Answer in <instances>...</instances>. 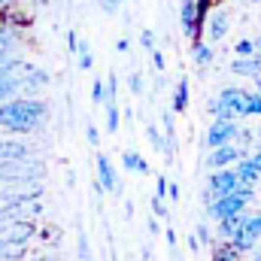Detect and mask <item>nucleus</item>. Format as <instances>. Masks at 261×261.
Here are the masks:
<instances>
[{
  "mask_svg": "<svg viewBox=\"0 0 261 261\" xmlns=\"http://www.w3.org/2000/svg\"><path fill=\"white\" fill-rule=\"evenodd\" d=\"M49 119V103L40 97L15 94L9 100H0V130L9 134H37Z\"/></svg>",
  "mask_w": 261,
  "mask_h": 261,
  "instance_id": "obj_1",
  "label": "nucleus"
},
{
  "mask_svg": "<svg viewBox=\"0 0 261 261\" xmlns=\"http://www.w3.org/2000/svg\"><path fill=\"white\" fill-rule=\"evenodd\" d=\"M46 176V164L37 158H0V186L40 182Z\"/></svg>",
  "mask_w": 261,
  "mask_h": 261,
  "instance_id": "obj_2",
  "label": "nucleus"
},
{
  "mask_svg": "<svg viewBox=\"0 0 261 261\" xmlns=\"http://www.w3.org/2000/svg\"><path fill=\"white\" fill-rule=\"evenodd\" d=\"M252 200H255V186H243V182H240L234 192L213 197V200L206 203V216L219 222V219H225V216H231V213H240V210H246Z\"/></svg>",
  "mask_w": 261,
  "mask_h": 261,
  "instance_id": "obj_3",
  "label": "nucleus"
},
{
  "mask_svg": "<svg viewBox=\"0 0 261 261\" xmlns=\"http://www.w3.org/2000/svg\"><path fill=\"white\" fill-rule=\"evenodd\" d=\"M237 130H240V122L237 119H213V125L206 128V146L213 149V146H225V143H234V137H237Z\"/></svg>",
  "mask_w": 261,
  "mask_h": 261,
  "instance_id": "obj_4",
  "label": "nucleus"
},
{
  "mask_svg": "<svg viewBox=\"0 0 261 261\" xmlns=\"http://www.w3.org/2000/svg\"><path fill=\"white\" fill-rule=\"evenodd\" d=\"M219 97L225 100V107L231 110V116H234L237 122L249 116V91H246V88H240V85H225V88L219 91Z\"/></svg>",
  "mask_w": 261,
  "mask_h": 261,
  "instance_id": "obj_5",
  "label": "nucleus"
},
{
  "mask_svg": "<svg viewBox=\"0 0 261 261\" xmlns=\"http://www.w3.org/2000/svg\"><path fill=\"white\" fill-rule=\"evenodd\" d=\"M0 237L9 243H28L37 237V225L34 219H12V222H0Z\"/></svg>",
  "mask_w": 261,
  "mask_h": 261,
  "instance_id": "obj_6",
  "label": "nucleus"
},
{
  "mask_svg": "<svg viewBox=\"0 0 261 261\" xmlns=\"http://www.w3.org/2000/svg\"><path fill=\"white\" fill-rule=\"evenodd\" d=\"M237 186H240V176H237V170H234V167H216V170H210L206 189H210V195H213V197L228 195V192H234Z\"/></svg>",
  "mask_w": 261,
  "mask_h": 261,
  "instance_id": "obj_7",
  "label": "nucleus"
},
{
  "mask_svg": "<svg viewBox=\"0 0 261 261\" xmlns=\"http://www.w3.org/2000/svg\"><path fill=\"white\" fill-rule=\"evenodd\" d=\"M243 158L240 146L237 143H225V146H213L210 155H206V167L216 170V167H234V161Z\"/></svg>",
  "mask_w": 261,
  "mask_h": 261,
  "instance_id": "obj_8",
  "label": "nucleus"
},
{
  "mask_svg": "<svg viewBox=\"0 0 261 261\" xmlns=\"http://www.w3.org/2000/svg\"><path fill=\"white\" fill-rule=\"evenodd\" d=\"M206 37L213 40V43H219V40H225L228 37V31H231V15H228V9H210V15H206Z\"/></svg>",
  "mask_w": 261,
  "mask_h": 261,
  "instance_id": "obj_9",
  "label": "nucleus"
},
{
  "mask_svg": "<svg viewBox=\"0 0 261 261\" xmlns=\"http://www.w3.org/2000/svg\"><path fill=\"white\" fill-rule=\"evenodd\" d=\"M94 164H97V179H100V186H103V192H122V186H119V173H116V167H113V161H110V155H97L94 158Z\"/></svg>",
  "mask_w": 261,
  "mask_h": 261,
  "instance_id": "obj_10",
  "label": "nucleus"
},
{
  "mask_svg": "<svg viewBox=\"0 0 261 261\" xmlns=\"http://www.w3.org/2000/svg\"><path fill=\"white\" fill-rule=\"evenodd\" d=\"M46 85H49V73L40 70V67H31V70L18 79V88H21V94H28V97H34V94L43 91Z\"/></svg>",
  "mask_w": 261,
  "mask_h": 261,
  "instance_id": "obj_11",
  "label": "nucleus"
},
{
  "mask_svg": "<svg viewBox=\"0 0 261 261\" xmlns=\"http://www.w3.org/2000/svg\"><path fill=\"white\" fill-rule=\"evenodd\" d=\"M228 67H231V73H237V76H249V79L261 82V52L246 55V58H234Z\"/></svg>",
  "mask_w": 261,
  "mask_h": 261,
  "instance_id": "obj_12",
  "label": "nucleus"
},
{
  "mask_svg": "<svg viewBox=\"0 0 261 261\" xmlns=\"http://www.w3.org/2000/svg\"><path fill=\"white\" fill-rule=\"evenodd\" d=\"M243 222H246V210L231 213V216H225V219H219V222H216V234H219L222 240H234V234L243 228Z\"/></svg>",
  "mask_w": 261,
  "mask_h": 261,
  "instance_id": "obj_13",
  "label": "nucleus"
},
{
  "mask_svg": "<svg viewBox=\"0 0 261 261\" xmlns=\"http://www.w3.org/2000/svg\"><path fill=\"white\" fill-rule=\"evenodd\" d=\"M234 170H237V176H240V182H243V186H258V182H261V170L252 164V158H249V155L237 158V161H234Z\"/></svg>",
  "mask_w": 261,
  "mask_h": 261,
  "instance_id": "obj_14",
  "label": "nucleus"
},
{
  "mask_svg": "<svg viewBox=\"0 0 261 261\" xmlns=\"http://www.w3.org/2000/svg\"><path fill=\"white\" fill-rule=\"evenodd\" d=\"M246 252L234 243V240H222V243H213V261H243Z\"/></svg>",
  "mask_w": 261,
  "mask_h": 261,
  "instance_id": "obj_15",
  "label": "nucleus"
},
{
  "mask_svg": "<svg viewBox=\"0 0 261 261\" xmlns=\"http://www.w3.org/2000/svg\"><path fill=\"white\" fill-rule=\"evenodd\" d=\"M18 34H21L18 28H12V24H0V58L15 55V49H18V43H21Z\"/></svg>",
  "mask_w": 261,
  "mask_h": 261,
  "instance_id": "obj_16",
  "label": "nucleus"
},
{
  "mask_svg": "<svg viewBox=\"0 0 261 261\" xmlns=\"http://www.w3.org/2000/svg\"><path fill=\"white\" fill-rule=\"evenodd\" d=\"M195 12H197L195 0H179V24H182V34L189 40L195 37Z\"/></svg>",
  "mask_w": 261,
  "mask_h": 261,
  "instance_id": "obj_17",
  "label": "nucleus"
},
{
  "mask_svg": "<svg viewBox=\"0 0 261 261\" xmlns=\"http://www.w3.org/2000/svg\"><path fill=\"white\" fill-rule=\"evenodd\" d=\"M122 167L128 173H137V176H149V161L140 155V152H125L122 155Z\"/></svg>",
  "mask_w": 261,
  "mask_h": 261,
  "instance_id": "obj_18",
  "label": "nucleus"
},
{
  "mask_svg": "<svg viewBox=\"0 0 261 261\" xmlns=\"http://www.w3.org/2000/svg\"><path fill=\"white\" fill-rule=\"evenodd\" d=\"M28 258V243H9L0 237V261H24Z\"/></svg>",
  "mask_w": 261,
  "mask_h": 261,
  "instance_id": "obj_19",
  "label": "nucleus"
},
{
  "mask_svg": "<svg viewBox=\"0 0 261 261\" xmlns=\"http://www.w3.org/2000/svg\"><path fill=\"white\" fill-rule=\"evenodd\" d=\"M170 110H173V113H186V110H189V79H186V76H182V79L176 82V88H173Z\"/></svg>",
  "mask_w": 261,
  "mask_h": 261,
  "instance_id": "obj_20",
  "label": "nucleus"
},
{
  "mask_svg": "<svg viewBox=\"0 0 261 261\" xmlns=\"http://www.w3.org/2000/svg\"><path fill=\"white\" fill-rule=\"evenodd\" d=\"M234 143L240 146V152H243V155H249V152L258 146V140H255V130H252V128H240V130H237V137H234Z\"/></svg>",
  "mask_w": 261,
  "mask_h": 261,
  "instance_id": "obj_21",
  "label": "nucleus"
},
{
  "mask_svg": "<svg viewBox=\"0 0 261 261\" xmlns=\"http://www.w3.org/2000/svg\"><path fill=\"white\" fill-rule=\"evenodd\" d=\"M192 55H195V64L197 67L213 64V58H216V55H213V49H210L203 40H195V43H192Z\"/></svg>",
  "mask_w": 261,
  "mask_h": 261,
  "instance_id": "obj_22",
  "label": "nucleus"
},
{
  "mask_svg": "<svg viewBox=\"0 0 261 261\" xmlns=\"http://www.w3.org/2000/svg\"><path fill=\"white\" fill-rule=\"evenodd\" d=\"M103 110H107V130L110 134H119V100H110V103H103Z\"/></svg>",
  "mask_w": 261,
  "mask_h": 261,
  "instance_id": "obj_23",
  "label": "nucleus"
},
{
  "mask_svg": "<svg viewBox=\"0 0 261 261\" xmlns=\"http://www.w3.org/2000/svg\"><path fill=\"white\" fill-rule=\"evenodd\" d=\"M15 94H21V88H18V79L0 76V100H9V97H15Z\"/></svg>",
  "mask_w": 261,
  "mask_h": 261,
  "instance_id": "obj_24",
  "label": "nucleus"
},
{
  "mask_svg": "<svg viewBox=\"0 0 261 261\" xmlns=\"http://www.w3.org/2000/svg\"><path fill=\"white\" fill-rule=\"evenodd\" d=\"M146 140L152 143V149H155V152H161V155H164V130L155 128V125H146Z\"/></svg>",
  "mask_w": 261,
  "mask_h": 261,
  "instance_id": "obj_25",
  "label": "nucleus"
},
{
  "mask_svg": "<svg viewBox=\"0 0 261 261\" xmlns=\"http://www.w3.org/2000/svg\"><path fill=\"white\" fill-rule=\"evenodd\" d=\"M206 113H210L213 119H234V116H231V110L225 107V100H222V97H213V100H210V107H206Z\"/></svg>",
  "mask_w": 261,
  "mask_h": 261,
  "instance_id": "obj_26",
  "label": "nucleus"
},
{
  "mask_svg": "<svg viewBox=\"0 0 261 261\" xmlns=\"http://www.w3.org/2000/svg\"><path fill=\"white\" fill-rule=\"evenodd\" d=\"M76 55H79V70H91V67H94V58H91V46H88L85 40L76 46Z\"/></svg>",
  "mask_w": 261,
  "mask_h": 261,
  "instance_id": "obj_27",
  "label": "nucleus"
},
{
  "mask_svg": "<svg viewBox=\"0 0 261 261\" xmlns=\"http://www.w3.org/2000/svg\"><path fill=\"white\" fill-rule=\"evenodd\" d=\"M152 216H155V219H164V222H167V219H170V213H167V203H164V197H152Z\"/></svg>",
  "mask_w": 261,
  "mask_h": 261,
  "instance_id": "obj_28",
  "label": "nucleus"
},
{
  "mask_svg": "<svg viewBox=\"0 0 261 261\" xmlns=\"http://www.w3.org/2000/svg\"><path fill=\"white\" fill-rule=\"evenodd\" d=\"M195 234H197V240H200V246H213L216 240H213V231H210V225L206 222H200L195 228Z\"/></svg>",
  "mask_w": 261,
  "mask_h": 261,
  "instance_id": "obj_29",
  "label": "nucleus"
},
{
  "mask_svg": "<svg viewBox=\"0 0 261 261\" xmlns=\"http://www.w3.org/2000/svg\"><path fill=\"white\" fill-rule=\"evenodd\" d=\"M234 52H237V58H246V55H255V40H237V46H234Z\"/></svg>",
  "mask_w": 261,
  "mask_h": 261,
  "instance_id": "obj_30",
  "label": "nucleus"
},
{
  "mask_svg": "<svg viewBox=\"0 0 261 261\" xmlns=\"http://www.w3.org/2000/svg\"><path fill=\"white\" fill-rule=\"evenodd\" d=\"M116 73H110L107 76V82H103V88H107V94H103V103H110V100H116Z\"/></svg>",
  "mask_w": 261,
  "mask_h": 261,
  "instance_id": "obj_31",
  "label": "nucleus"
},
{
  "mask_svg": "<svg viewBox=\"0 0 261 261\" xmlns=\"http://www.w3.org/2000/svg\"><path fill=\"white\" fill-rule=\"evenodd\" d=\"M128 88H130V94H137V97L143 94V76H140L137 70H134V73L128 76Z\"/></svg>",
  "mask_w": 261,
  "mask_h": 261,
  "instance_id": "obj_32",
  "label": "nucleus"
},
{
  "mask_svg": "<svg viewBox=\"0 0 261 261\" xmlns=\"http://www.w3.org/2000/svg\"><path fill=\"white\" fill-rule=\"evenodd\" d=\"M149 58H152V67H155L158 73H164V67H167V58H164V52L152 49V52H149Z\"/></svg>",
  "mask_w": 261,
  "mask_h": 261,
  "instance_id": "obj_33",
  "label": "nucleus"
},
{
  "mask_svg": "<svg viewBox=\"0 0 261 261\" xmlns=\"http://www.w3.org/2000/svg\"><path fill=\"white\" fill-rule=\"evenodd\" d=\"M103 94H107L103 82H100V79H94V85H91V103H103Z\"/></svg>",
  "mask_w": 261,
  "mask_h": 261,
  "instance_id": "obj_34",
  "label": "nucleus"
},
{
  "mask_svg": "<svg viewBox=\"0 0 261 261\" xmlns=\"http://www.w3.org/2000/svg\"><path fill=\"white\" fill-rule=\"evenodd\" d=\"M140 46H143L146 52H152V49H155V34H152V31H143V34H140Z\"/></svg>",
  "mask_w": 261,
  "mask_h": 261,
  "instance_id": "obj_35",
  "label": "nucleus"
},
{
  "mask_svg": "<svg viewBox=\"0 0 261 261\" xmlns=\"http://www.w3.org/2000/svg\"><path fill=\"white\" fill-rule=\"evenodd\" d=\"M79 258L91 261V249H88V237H85V234H79Z\"/></svg>",
  "mask_w": 261,
  "mask_h": 261,
  "instance_id": "obj_36",
  "label": "nucleus"
},
{
  "mask_svg": "<svg viewBox=\"0 0 261 261\" xmlns=\"http://www.w3.org/2000/svg\"><path fill=\"white\" fill-rule=\"evenodd\" d=\"M125 0H100V6H103V12L107 15H113V12H119V6H122Z\"/></svg>",
  "mask_w": 261,
  "mask_h": 261,
  "instance_id": "obj_37",
  "label": "nucleus"
},
{
  "mask_svg": "<svg viewBox=\"0 0 261 261\" xmlns=\"http://www.w3.org/2000/svg\"><path fill=\"white\" fill-rule=\"evenodd\" d=\"M155 195L167 197V176H158V179H155Z\"/></svg>",
  "mask_w": 261,
  "mask_h": 261,
  "instance_id": "obj_38",
  "label": "nucleus"
},
{
  "mask_svg": "<svg viewBox=\"0 0 261 261\" xmlns=\"http://www.w3.org/2000/svg\"><path fill=\"white\" fill-rule=\"evenodd\" d=\"M85 137H88V143H91V146H97V143H100V134H97L94 125H88V128H85Z\"/></svg>",
  "mask_w": 261,
  "mask_h": 261,
  "instance_id": "obj_39",
  "label": "nucleus"
},
{
  "mask_svg": "<svg viewBox=\"0 0 261 261\" xmlns=\"http://www.w3.org/2000/svg\"><path fill=\"white\" fill-rule=\"evenodd\" d=\"M189 249H192V255H195V252H200V240H197L195 231H189Z\"/></svg>",
  "mask_w": 261,
  "mask_h": 261,
  "instance_id": "obj_40",
  "label": "nucleus"
},
{
  "mask_svg": "<svg viewBox=\"0 0 261 261\" xmlns=\"http://www.w3.org/2000/svg\"><path fill=\"white\" fill-rule=\"evenodd\" d=\"M76 46H79V37H76V31H70V34H67V49L76 52Z\"/></svg>",
  "mask_w": 261,
  "mask_h": 261,
  "instance_id": "obj_41",
  "label": "nucleus"
},
{
  "mask_svg": "<svg viewBox=\"0 0 261 261\" xmlns=\"http://www.w3.org/2000/svg\"><path fill=\"white\" fill-rule=\"evenodd\" d=\"M249 158H252V164H255V167L261 170V143L255 146V149H252V152H249Z\"/></svg>",
  "mask_w": 261,
  "mask_h": 261,
  "instance_id": "obj_42",
  "label": "nucleus"
},
{
  "mask_svg": "<svg viewBox=\"0 0 261 261\" xmlns=\"http://www.w3.org/2000/svg\"><path fill=\"white\" fill-rule=\"evenodd\" d=\"M167 195H170V200H179V186L176 182H167Z\"/></svg>",
  "mask_w": 261,
  "mask_h": 261,
  "instance_id": "obj_43",
  "label": "nucleus"
},
{
  "mask_svg": "<svg viewBox=\"0 0 261 261\" xmlns=\"http://www.w3.org/2000/svg\"><path fill=\"white\" fill-rule=\"evenodd\" d=\"M167 246L176 252V231H173V228H167Z\"/></svg>",
  "mask_w": 261,
  "mask_h": 261,
  "instance_id": "obj_44",
  "label": "nucleus"
},
{
  "mask_svg": "<svg viewBox=\"0 0 261 261\" xmlns=\"http://www.w3.org/2000/svg\"><path fill=\"white\" fill-rule=\"evenodd\" d=\"M158 222H161V219H155V216H152V219H149V225H146V228H149V234H152V237H155V234H158Z\"/></svg>",
  "mask_w": 261,
  "mask_h": 261,
  "instance_id": "obj_45",
  "label": "nucleus"
},
{
  "mask_svg": "<svg viewBox=\"0 0 261 261\" xmlns=\"http://www.w3.org/2000/svg\"><path fill=\"white\" fill-rule=\"evenodd\" d=\"M116 52H128V40H125V37L116 40Z\"/></svg>",
  "mask_w": 261,
  "mask_h": 261,
  "instance_id": "obj_46",
  "label": "nucleus"
},
{
  "mask_svg": "<svg viewBox=\"0 0 261 261\" xmlns=\"http://www.w3.org/2000/svg\"><path fill=\"white\" fill-rule=\"evenodd\" d=\"M34 261H58L55 255H40V258H34Z\"/></svg>",
  "mask_w": 261,
  "mask_h": 261,
  "instance_id": "obj_47",
  "label": "nucleus"
},
{
  "mask_svg": "<svg viewBox=\"0 0 261 261\" xmlns=\"http://www.w3.org/2000/svg\"><path fill=\"white\" fill-rule=\"evenodd\" d=\"M255 52H261V34L255 37Z\"/></svg>",
  "mask_w": 261,
  "mask_h": 261,
  "instance_id": "obj_48",
  "label": "nucleus"
},
{
  "mask_svg": "<svg viewBox=\"0 0 261 261\" xmlns=\"http://www.w3.org/2000/svg\"><path fill=\"white\" fill-rule=\"evenodd\" d=\"M252 130H255V140L261 143V125H258V128H252Z\"/></svg>",
  "mask_w": 261,
  "mask_h": 261,
  "instance_id": "obj_49",
  "label": "nucleus"
},
{
  "mask_svg": "<svg viewBox=\"0 0 261 261\" xmlns=\"http://www.w3.org/2000/svg\"><path fill=\"white\" fill-rule=\"evenodd\" d=\"M9 3H12V0H0V9H6V6H9Z\"/></svg>",
  "mask_w": 261,
  "mask_h": 261,
  "instance_id": "obj_50",
  "label": "nucleus"
},
{
  "mask_svg": "<svg viewBox=\"0 0 261 261\" xmlns=\"http://www.w3.org/2000/svg\"><path fill=\"white\" fill-rule=\"evenodd\" d=\"M34 3H49V0H34Z\"/></svg>",
  "mask_w": 261,
  "mask_h": 261,
  "instance_id": "obj_51",
  "label": "nucleus"
},
{
  "mask_svg": "<svg viewBox=\"0 0 261 261\" xmlns=\"http://www.w3.org/2000/svg\"><path fill=\"white\" fill-rule=\"evenodd\" d=\"M252 261H261V255H258V258H252Z\"/></svg>",
  "mask_w": 261,
  "mask_h": 261,
  "instance_id": "obj_52",
  "label": "nucleus"
},
{
  "mask_svg": "<svg viewBox=\"0 0 261 261\" xmlns=\"http://www.w3.org/2000/svg\"><path fill=\"white\" fill-rule=\"evenodd\" d=\"M0 140H3V137H0Z\"/></svg>",
  "mask_w": 261,
  "mask_h": 261,
  "instance_id": "obj_53",
  "label": "nucleus"
}]
</instances>
